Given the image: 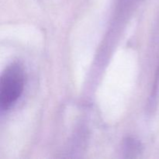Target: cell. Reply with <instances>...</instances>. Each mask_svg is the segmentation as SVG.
<instances>
[{
    "instance_id": "obj_1",
    "label": "cell",
    "mask_w": 159,
    "mask_h": 159,
    "mask_svg": "<svg viewBox=\"0 0 159 159\" xmlns=\"http://www.w3.org/2000/svg\"><path fill=\"white\" fill-rule=\"evenodd\" d=\"M25 71L20 62H12L2 71L0 79V108L9 110L23 94Z\"/></svg>"
}]
</instances>
